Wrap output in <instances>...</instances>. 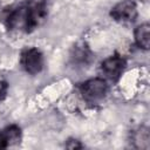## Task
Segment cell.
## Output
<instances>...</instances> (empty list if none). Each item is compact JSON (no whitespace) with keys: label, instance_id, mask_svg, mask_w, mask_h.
Segmentation results:
<instances>
[{"label":"cell","instance_id":"6da1fadb","mask_svg":"<svg viewBox=\"0 0 150 150\" xmlns=\"http://www.w3.org/2000/svg\"><path fill=\"white\" fill-rule=\"evenodd\" d=\"M47 15L46 0H27L15 8H11L4 16V22L9 30L30 33Z\"/></svg>","mask_w":150,"mask_h":150},{"label":"cell","instance_id":"7a4b0ae2","mask_svg":"<svg viewBox=\"0 0 150 150\" xmlns=\"http://www.w3.org/2000/svg\"><path fill=\"white\" fill-rule=\"evenodd\" d=\"M80 91L87 102L95 103L105 97L108 93L107 81L101 77H95L84 81L80 86Z\"/></svg>","mask_w":150,"mask_h":150},{"label":"cell","instance_id":"3957f363","mask_svg":"<svg viewBox=\"0 0 150 150\" xmlns=\"http://www.w3.org/2000/svg\"><path fill=\"white\" fill-rule=\"evenodd\" d=\"M20 63L22 68L32 75H35L42 70L43 67V55L42 53L34 47L26 48L22 50L20 56Z\"/></svg>","mask_w":150,"mask_h":150},{"label":"cell","instance_id":"277c9868","mask_svg":"<svg viewBox=\"0 0 150 150\" xmlns=\"http://www.w3.org/2000/svg\"><path fill=\"white\" fill-rule=\"evenodd\" d=\"M125 66H127V62L124 57H122L120 54H114L107 57L101 63V70L107 79H109L112 82H116L121 77Z\"/></svg>","mask_w":150,"mask_h":150},{"label":"cell","instance_id":"5b68a950","mask_svg":"<svg viewBox=\"0 0 150 150\" xmlns=\"http://www.w3.org/2000/svg\"><path fill=\"white\" fill-rule=\"evenodd\" d=\"M110 16L118 22H132L137 18V6L132 0H122L111 8Z\"/></svg>","mask_w":150,"mask_h":150},{"label":"cell","instance_id":"8992f818","mask_svg":"<svg viewBox=\"0 0 150 150\" xmlns=\"http://www.w3.org/2000/svg\"><path fill=\"white\" fill-rule=\"evenodd\" d=\"M21 141V129L18 125H9L0 131V149L18 144Z\"/></svg>","mask_w":150,"mask_h":150},{"label":"cell","instance_id":"52a82bcc","mask_svg":"<svg viewBox=\"0 0 150 150\" xmlns=\"http://www.w3.org/2000/svg\"><path fill=\"white\" fill-rule=\"evenodd\" d=\"M134 38L136 45L139 48L148 50L150 46V25L148 22H144L137 26L134 32Z\"/></svg>","mask_w":150,"mask_h":150},{"label":"cell","instance_id":"ba28073f","mask_svg":"<svg viewBox=\"0 0 150 150\" xmlns=\"http://www.w3.org/2000/svg\"><path fill=\"white\" fill-rule=\"evenodd\" d=\"M131 142L137 149H148L150 143V132L146 127H139L131 134Z\"/></svg>","mask_w":150,"mask_h":150},{"label":"cell","instance_id":"9c48e42d","mask_svg":"<svg viewBox=\"0 0 150 150\" xmlns=\"http://www.w3.org/2000/svg\"><path fill=\"white\" fill-rule=\"evenodd\" d=\"M67 148L69 149H79V148H82V145L80 144V142L77 139H69L68 143L66 144Z\"/></svg>","mask_w":150,"mask_h":150},{"label":"cell","instance_id":"30bf717a","mask_svg":"<svg viewBox=\"0 0 150 150\" xmlns=\"http://www.w3.org/2000/svg\"><path fill=\"white\" fill-rule=\"evenodd\" d=\"M141 1H143V2H146V1H149V0H141Z\"/></svg>","mask_w":150,"mask_h":150}]
</instances>
